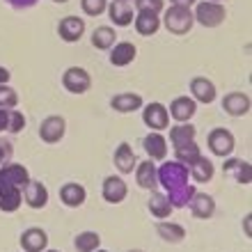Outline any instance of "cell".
Returning <instances> with one entry per match:
<instances>
[{
	"mask_svg": "<svg viewBox=\"0 0 252 252\" xmlns=\"http://www.w3.org/2000/svg\"><path fill=\"white\" fill-rule=\"evenodd\" d=\"M156 172H158V186L165 188V197L170 199L172 209L188 206L190 197L197 192V188L190 184L188 167L181 165L179 160H165L160 167H156Z\"/></svg>",
	"mask_w": 252,
	"mask_h": 252,
	"instance_id": "cell-1",
	"label": "cell"
},
{
	"mask_svg": "<svg viewBox=\"0 0 252 252\" xmlns=\"http://www.w3.org/2000/svg\"><path fill=\"white\" fill-rule=\"evenodd\" d=\"M32 179L26 165L21 163H7L0 167V211L14 213L23 204V188Z\"/></svg>",
	"mask_w": 252,
	"mask_h": 252,
	"instance_id": "cell-2",
	"label": "cell"
},
{
	"mask_svg": "<svg viewBox=\"0 0 252 252\" xmlns=\"http://www.w3.org/2000/svg\"><path fill=\"white\" fill-rule=\"evenodd\" d=\"M160 26H165V30H167V32H172V34H186V32H190V28L195 26V19H192L190 7L170 5L165 12H163Z\"/></svg>",
	"mask_w": 252,
	"mask_h": 252,
	"instance_id": "cell-3",
	"label": "cell"
},
{
	"mask_svg": "<svg viewBox=\"0 0 252 252\" xmlns=\"http://www.w3.org/2000/svg\"><path fill=\"white\" fill-rule=\"evenodd\" d=\"M192 19L195 23L204 28H218L220 23H225L227 12L222 2H213V0H204V2H197L195 12H192Z\"/></svg>",
	"mask_w": 252,
	"mask_h": 252,
	"instance_id": "cell-4",
	"label": "cell"
},
{
	"mask_svg": "<svg viewBox=\"0 0 252 252\" xmlns=\"http://www.w3.org/2000/svg\"><path fill=\"white\" fill-rule=\"evenodd\" d=\"M62 85H64L66 92L71 94H85L92 87V76L83 66H69L62 73Z\"/></svg>",
	"mask_w": 252,
	"mask_h": 252,
	"instance_id": "cell-5",
	"label": "cell"
},
{
	"mask_svg": "<svg viewBox=\"0 0 252 252\" xmlns=\"http://www.w3.org/2000/svg\"><path fill=\"white\" fill-rule=\"evenodd\" d=\"M209 149H211L213 156H220V158H229L234 152V147H236V140L234 135L227 128H213L209 133Z\"/></svg>",
	"mask_w": 252,
	"mask_h": 252,
	"instance_id": "cell-6",
	"label": "cell"
},
{
	"mask_svg": "<svg viewBox=\"0 0 252 252\" xmlns=\"http://www.w3.org/2000/svg\"><path fill=\"white\" fill-rule=\"evenodd\" d=\"M66 133V120L60 115H51L39 124V138L46 142V145H55L64 138Z\"/></svg>",
	"mask_w": 252,
	"mask_h": 252,
	"instance_id": "cell-7",
	"label": "cell"
},
{
	"mask_svg": "<svg viewBox=\"0 0 252 252\" xmlns=\"http://www.w3.org/2000/svg\"><path fill=\"white\" fill-rule=\"evenodd\" d=\"M142 122H145L152 131H165L170 126V115H167V108L158 101L154 103H147L145 110H142Z\"/></svg>",
	"mask_w": 252,
	"mask_h": 252,
	"instance_id": "cell-8",
	"label": "cell"
},
{
	"mask_svg": "<svg viewBox=\"0 0 252 252\" xmlns=\"http://www.w3.org/2000/svg\"><path fill=\"white\" fill-rule=\"evenodd\" d=\"M101 195H103V199H106L108 204H120V202L126 199V195H128V186H126V181L122 179V177L110 174V177L103 179Z\"/></svg>",
	"mask_w": 252,
	"mask_h": 252,
	"instance_id": "cell-9",
	"label": "cell"
},
{
	"mask_svg": "<svg viewBox=\"0 0 252 252\" xmlns=\"http://www.w3.org/2000/svg\"><path fill=\"white\" fill-rule=\"evenodd\" d=\"M106 12L110 14V21H113L115 26H120V28L131 26L133 16H135L131 0H113V2H108Z\"/></svg>",
	"mask_w": 252,
	"mask_h": 252,
	"instance_id": "cell-10",
	"label": "cell"
},
{
	"mask_svg": "<svg viewBox=\"0 0 252 252\" xmlns=\"http://www.w3.org/2000/svg\"><path fill=\"white\" fill-rule=\"evenodd\" d=\"M142 106H145V101H142V96L135 92H120L110 99V108H113L115 113H122V115L142 110Z\"/></svg>",
	"mask_w": 252,
	"mask_h": 252,
	"instance_id": "cell-11",
	"label": "cell"
},
{
	"mask_svg": "<svg viewBox=\"0 0 252 252\" xmlns=\"http://www.w3.org/2000/svg\"><path fill=\"white\" fill-rule=\"evenodd\" d=\"M142 147H145V152L147 156L156 163V160H165L167 156V140L165 135L160 131H152V133H147L145 140H142Z\"/></svg>",
	"mask_w": 252,
	"mask_h": 252,
	"instance_id": "cell-12",
	"label": "cell"
},
{
	"mask_svg": "<svg viewBox=\"0 0 252 252\" xmlns=\"http://www.w3.org/2000/svg\"><path fill=\"white\" fill-rule=\"evenodd\" d=\"M195 113H197V103H195L190 96H177V99L170 103V108H167V115H170L174 122H179V124L190 122Z\"/></svg>",
	"mask_w": 252,
	"mask_h": 252,
	"instance_id": "cell-13",
	"label": "cell"
},
{
	"mask_svg": "<svg viewBox=\"0 0 252 252\" xmlns=\"http://www.w3.org/2000/svg\"><path fill=\"white\" fill-rule=\"evenodd\" d=\"M23 199L30 209H44L48 204V188L37 179H30L23 188Z\"/></svg>",
	"mask_w": 252,
	"mask_h": 252,
	"instance_id": "cell-14",
	"label": "cell"
},
{
	"mask_svg": "<svg viewBox=\"0 0 252 252\" xmlns=\"http://www.w3.org/2000/svg\"><path fill=\"white\" fill-rule=\"evenodd\" d=\"M190 99L195 103H213L216 101V85L204 76L190 80Z\"/></svg>",
	"mask_w": 252,
	"mask_h": 252,
	"instance_id": "cell-15",
	"label": "cell"
},
{
	"mask_svg": "<svg viewBox=\"0 0 252 252\" xmlns=\"http://www.w3.org/2000/svg\"><path fill=\"white\" fill-rule=\"evenodd\" d=\"M250 96L243 92H229L225 94V99H222V110L227 115H232V117H243V115L250 113Z\"/></svg>",
	"mask_w": 252,
	"mask_h": 252,
	"instance_id": "cell-16",
	"label": "cell"
},
{
	"mask_svg": "<svg viewBox=\"0 0 252 252\" xmlns=\"http://www.w3.org/2000/svg\"><path fill=\"white\" fill-rule=\"evenodd\" d=\"M135 181L145 190H156V186H158V172H156V163L152 158H147L135 165Z\"/></svg>",
	"mask_w": 252,
	"mask_h": 252,
	"instance_id": "cell-17",
	"label": "cell"
},
{
	"mask_svg": "<svg viewBox=\"0 0 252 252\" xmlns=\"http://www.w3.org/2000/svg\"><path fill=\"white\" fill-rule=\"evenodd\" d=\"M58 32H60V39L66 44L80 41V37L85 32V21L78 19V16H64L58 26Z\"/></svg>",
	"mask_w": 252,
	"mask_h": 252,
	"instance_id": "cell-18",
	"label": "cell"
},
{
	"mask_svg": "<svg viewBox=\"0 0 252 252\" xmlns=\"http://www.w3.org/2000/svg\"><path fill=\"white\" fill-rule=\"evenodd\" d=\"M21 248L23 252H41L48 248V234L39 227H30L21 234Z\"/></svg>",
	"mask_w": 252,
	"mask_h": 252,
	"instance_id": "cell-19",
	"label": "cell"
},
{
	"mask_svg": "<svg viewBox=\"0 0 252 252\" xmlns=\"http://www.w3.org/2000/svg\"><path fill=\"white\" fill-rule=\"evenodd\" d=\"M188 206H190L192 216L199 220H209L216 213V199L211 195H206V192H195L190 202H188Z\"/></svg>",
	"mask_w": 252,
	"mask_h": 252,
	"instance_id": "cell-20",
	"label": "cell"
},
{
	"mask_svg": "<svg viewBox=\"0 0 252 252\" xmlns=\"http://www.w3.org/2000/svg\"><path fill=\"white\" fill-rule=\"evenodd\" d=\"M60 199L69 209H78V206L85 204L87 190H85V186H80L76 181H69V184H64V186L60 188Z\"/></svg>",
	"mask_w": 252,
	"mask_h": 252,
	"instance_id": "cell-21",
	"label": "cell"
},
{
	"mask_svg": "<svg viewBox=\"0 0 252 252\" xmlns=\"http://www.w3.org/2000/svg\"><path fill=\"white\" fill-rule=\"evenodd\" d=\"M138 55V48L131 41H115V46L110 48V64L113 66H128Z\"/></svg>",
	"mask_w": 252,
	"mask_h": 252,
	"instance_id": "cell-22",
	"label": "cell"
},
{
	"mask_svg": "<svg viewBox=\"0 0 252 252\" xmlns=\"http://www.w3.org/2000/svg\"><path fill=\"white\" fill-rule=\"evenodd\" d=\"M138 165V158H135V152L128 142H122L117 149H115V167L120 170L122 174H131Z\"/></svg>",
	"mask_w": 252,
	"mask_h": 252,
	"instance_id": "cell-23",
	"label": "cell"
},
{
	"mask_svg": "<svg viewBox=\"0 0 252 252\" xmlns=\"http://www.w3.org/2000/svg\"><path fill=\"white\" fill-rule=\"evenodd\" d=\"M133 23H135V30L145 37H152L160 30V14L154 12H135L133 16Z\"/></svg>",
	"mask_w": 252,
	"mask_h": 252,
	"instance_id": "cell-24",
	"label": "cell"
},
{
	"mask_svg": "<svg viewBox=\"0 0 252 252\" xmlns=\"http://www.w3.org/2000/svg\"><path fill=\"white\" fill-rule=\"evenodd\" d=\"M188 174H190V179H195L197 184H206V181L213 179L216 167H213V163L206 158V156H199L197 160H192L190 165H188Z\"/></svg>",
	"mask_w": 252,
	"mask_h": 252,
	"instance_id": "cell-25",
	"label": "cell"
},
{
	"mask_svg": "<svg viewBox=\"0 0 252 252\" xmlns=\"http://www.w3.org/2000/svg\"><path fill=\"white\" fill-rule=\"evenodd\" d=\"M222 170H225L227 174H234L236 177V184H243V186H248L252 181V167L248 160H239V158H227L225 165H222Z\"/></svg>",
	"mask_w": 252,
	"mask_h": 252,
	"instance_id": "cell-26",
	"label": "cell"
},
{
	"mask_svg": "<svg viewBox=\"0 0 252 252\" xmlns=\"http://www.w3.org/2000/svg\"><path fill=\"white\" fill-rule=\"evenodd\" d=\"M156 232L165 243H181L186 239V229L177 222H170V220H158L156 222Z\"/></svg>",
	"mask_w": 252,
	"mask_h": 252,
	"instance_id": "cell-27",
	"label": "cell"
},
{
	"mask_svg": "<svg viewBox=\"0 0 252 252\" xmlns=\"http://www.w3.org/2000/svg\"><path fill=\"white\" fill-rule=\"evenodd\" d=\"M149 211H152L154 218L165 220V218H170V213H172L174 209H172V204H170V199L165 197V192H154L152 190V197H149Z\"/></svg>",
	"mask_w": 252,
	"mask_h": 252,
	"instance_id": "cell-28",
	"label": "cell"
},
{
	"mask_svg": "<svg viewBox=\"0 0 252 252\" xmlns=\"http://www.w3.org/2000/svg\"><path fill=\"white\" fill-rule=\"evenodd\" d=\"M115 39H117V32L110 26H101L92 32V46L99 51H110L115 46Z\"/></svg>",
	"mask_w": 252,
	"mask_h": 252,
	"instance_id": "cell-29",
	"label": "cell"
},
{
	"mask_svg": "<svg viewBox=\"0 0 252 252\" xmlns=\"http://www.w3.org/2000/svg\"><path fill=\"white\" fill-rule=\"evenodd\" d=\"M174 149V156L177 158L174 160H179L181 165H190L192 160H197L199 156H202V152H199V147H197V142L192 140V142H184V145H177V147H172Z\"/></svg>",
	"mask_w": 252,
	"mask_h": 252,
	"instance_id": "cell-30",
	"label": "cell"
},
{
	"mask_svg": "<svg viewBox=\"0 0 252 252\" xmlns=\"http://www.w3.org/2000/svg\"><path fill=\"white\" fill-rule=\"evenodd\" d=\"M195 126L188 124V122H184V124H177L170 128V142H172V147L177 145H184V142H192L195 140Z\"/></svg>",
	"mask_w": 252,
	"mask_h": 252,
	"instance_id": "cell-31",
	"label": "cell"
},
{
	"mask_svg": "<svg viewBox=\"0 0 252 252\" xmlns=\"http://www.w3.org/2000/svg\"><path fill=\"white\" fill-rule=\"evenodd\" d=\"M101 246V236L96 232H80L73 241V248L78 252H94Z\"/></svg>",
	"mask_w": 252,
	"mask_h": 252,
	"instance_id": "cell-32",
	"label": "cell"
},
{
	"mask_svg": "<svg viewBox=\"0 0 252 252\" xmlns=\"http://www.w3.org/2000/svg\"><path fill=\"white\" fill-rule=\"evenodd\" d=\"M19 106V94L14 87H9L7 83L0 85V108H7V110H12V108Z\"/></svg>",
	"mask_w": 252,
	"mask_h": 252,
	"instance_id": "cell-33",
	"label": "cell"
},
{
	"mask_svg": "<svg viewBox=\"0 0 252 252\" xmlns=\"http://www.w3.org/2000/svg\"><path fill=\"white\" fill-rule=\"evenodd\" d=\"M80 7L87 16H101L106 12L108 7V0H80Z\"/></svg>",
	"mask_w": 252,
	"mask_h": 252,
	"instance_id": "cell-34",
	"label": "cell"
},
{
	"mask_svg": "<svg viewBox=\"0 0 252 252\" xmlns=\"http://www.w3.org/2000/svg\"><path fill=\"white\" fill-rule=\"evenodd\" d=\"M163 9H165V0H135V12L160 14Z\"/></svg>",
	"mask_w": 252,
	"mask_h": 252,
	"instance_id": "cell-35",
	"label": "cell"
},
{
	"mask_svg": "<svg viewBox=\"0 0 252 252\" xmlns=\"http://www.w3.org/2000/svg\"><path fill=\"white\" fill-rule=\"evenodd\" d=\"M26 128V115L19 113V110H9V124H7V131L9 133H21Z\"/></svg>",
	"mask_w": 252,
	"mask_h": 252,
	"instance_id": "cell-36",
	"label": "cell"
},
{
	"mask_svg": "<svg viewBox=\"0 0 252 252\" xmlns=\"http://www.w3.org/2000/svg\"><path fill=\"white\" fill-rule=\"evenodd\" d=\"M12 156H14L12 142L5 140V138H0V165H7V163L12 160Z\"/></svg>",
	"mask_w": 252,
	"mask_h": 252,
	"instance_id": "cell-37",
	"label": "cell"
},
{
	"mask_svg": "<svg viewBox=\"0 0 252 252\" xmlns=\"http://www.w3.org/2000/svg\"><path fill=\"white\" fill-rule=\"evenodd\" d=\"M9 7H14V9H30V7H34L39 0H5Z\"/></svg>",
	"mask_w": 252,
	"mask_h": 252,
	"instance_id": "cell-38",
	"label": "cell"
},
{
	"mask_svg": "<svg viewBox=\"0 0 252 252\" xmlns=\"http://www.w3.org/2000/svg\"><path fill=\"white\" fill-rule=\"evenodd\" d=\"M7 124H9V110H7V108H0V133L7 131Z\"/></svg>",
	"mask_w": 252,
	"mask_h": 252,
	"instance_id": "cell-39",
	"label": "cell"
},
{
	"mask_svg": "<svg viewBox=\"0 0 252 252\" xmlns=\"http://www.w3.org/2000/svg\"><path fill=\"white\" fill-rule=\"evenodd\" d=\"M172 5H179V7H192L197 0H170Z\"/></svg>",
	"mask_w": 252,
	"mask_h": 252,
	"instance_id": "cell-40",
	"label": "cell"
},
{
	"mask_svg": "<svg viewBox=\"0 0 252 252\" xmlns=\"http://www.w3.org/2000/svg\"><path fill=\"white\" fill-rule=\"evenodd\" d=\"M2 83H9V71H7L5 66H0V85Z\"/></svg>",
	"mask_w": 252,
	"mask_h": 252,
	"instance_id": "cell-41",
	"label": "cell"
},
{
	"mask_svg": "<svg viewBox=\"0 0 252 252\" xmlns=\"http://www.w3.org/2000/svg\"><path fill=\"white\" fill-rule=\"evenodd\" d=\"M53 2H58V5H62V2H66V0H53Z\"/></svg>",
	"mask_w": 252,
	"mask_h": 252,
	"instance_id": "cell-42",
	"label": "cell"
},
{
	"mask_svg": "<svg viewBox=\"0 0 252 252\" xmlns=\"http://www.w3.org/2000/svg\"><path fill=\"white\" fill-rule=\"evenodd\" d=\"M41 252H60V250H48V248H46V250H41Z\"/></svg>",
	"mask_w": 252,
	"mask_h": 252,
	"instance_id": "cell-43",
	"label": "cell"
},
{
	"mask_svg": "<svg viewBox=\"0 0 252 252\" xmlns=\"http://www.w3.org/2000/svg\"><path fill=\"white\" fill-rule=\"evenodd\" d=\"M128 252H145V250H138V248H135V250H128Z\"/></svg>",
	"mask_w": 252,
	"mask_h": 252,
	"instance_id": "cell-44",
	"label": "cell"
},
{
	"mask_svg": "<svg viewBox=\"0 0 252 252\" xmlns=\"http://www.w3.org/2000/svg\"><path fill=\"white\" fill-rule=\"evenodd\" d=\"M94 252H108V250H101V248H96V250H94Z\"/></svg>",
	"mask_w": 252,
	"mask_h": 252,
	"instance_id": "cell-45",
	"label": "cell"
},
{
	"mask_svg": "<svg viewBox=\"0 0 252 252\" xmlns=\"http://www.w3.org/2000/svg\"><path fill=\"white\" fill-rule=\"evenodd\" d=\"M213 2H222V0H213Z\"/></svg>",
	"mask_w": 252,
	"mask_h": 252,
	"instance_id": "cell-46",
	"label": "cell"
}]
</instances>
